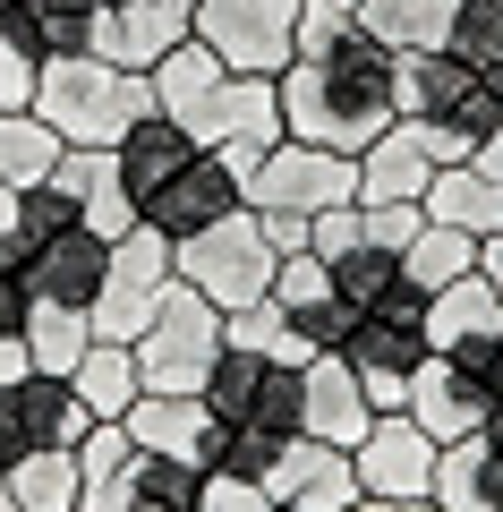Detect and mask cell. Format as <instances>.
Returning a JSON list of instances; mask_svg holds the SVG:
<instances>
[{
  "label": "cell",
  "instance_id": "cell-11",
  "mask_svg": "<svg viewBox=\"0 0 503 512\" xmlns=\"http://www.w3.org/2000/svg\"><path fill=\"white\" fill-rule=\"evenodd\" d=\"M171 239L162 231H128V239H111V265H103V291H94V342H137L145 325H154V308H162V291H171Z\"/></svg>",
  "mask_w": 503,
  "mask_h": 512
},
{
  "label": "cell",
  "instance_id": "cell-12",
  "mask_svg": "<svg viewBox=\"0 0 503 512\" xmlns=\"http://www.w3.org/2000/svg\"><path fill=\"white\" fill-rule=\"evenodd\" d=\"M94 427V410L69 393V376H43L26 367L18 384H0V470L26 453H77Z\"/></svg>",
  "mask_w": 503,
  "mask_h": 512
},
{
  "label": "cell",
  "instance_id": "cell-48",
  "mask_svg": "<svg viewBox=\"0 0 503 512\" xmlns=\"http://www.w3.org/2000/svg\"><path fill=\"white\" fill-rule=\"evenodd\" d=\"M0 512H18V495H9V470H0Z\"/></svg>",
  "mask_w": 503,
  "mask_h": 512
},
{
  "label": "cell",
  "instance_id": "cell-40",
  "mask_svg": "<svg viewBox=\"0 0 503 512\" xmlns=\"http://www.w3.org/2000/svg\"><path fill=\"white\" fill-rule=\"evenodd\" d=\"M239 427H265V436H282V444L299 436V367L273 359V367H265V384H256V410H248Z\"/></svg>",
  "mask_w": 503,
  "mask_h": 512
},
{
  "label": "cell",
  "instance_id": "cell-34",
  "mask_svg": "<svg viewBox=\"0 0 503 512\" xmlns=\"http://www.w3.org/2000/svg\"><path fill=\"white\" fill-rule=\"evenodd\" d=\"M9 495H18V512H77L86 470H77V453H26L9 461Z\"/></svg>",
  "mask_w": 503,
  "mask_h": 512
},
{
  "label": "cell",
  "instance_id": "cell-16",
  "mask_svg": "<svg viewBox=\"0 0 503 512\" xmlns=\"http://www.w3.org/2000/svg\"><path fill=\"white\" fill-rule=\"evenodd\" d=\"M222 214H239V171L222 163V154H197L188 171H171V180L137 205V222H145V231H162L171 248L197 239V231H214Z\"/></svg>",
  "mask_w": 503,
  "mask_h": 512
},
{
  "label": "cell",
  "instance_id": "cell-15",
  "mask_svg": "<svg viewBox=\"0 0 503 512\" xmlns=\"http://www.w3.org/2000/svg\"><path fill=\"white\" fill-rule=\"evenodd\" d=\"M342 359H350V376L367 384V402H376V410H410V384H418V367H427L435 350H427V325H401V316L359 308Z\"/></svg>",
  "mask_w": 503,
  "mask_h": 512
},
{
  "label": "cell",
  "instance_id": "cell-46",
  "mask_svg": "<svg viewBox=\"0 0 503 512\" xmlns=\"http://www.w3.org/2000/svg\"><path fill=\"white\" fill-rule=\"evenodd\" d=\"M26 367H35V359H26V342H0V384H18Z\"/></svg>",
  "mask_w": 503,
  "mask_h": 512
},
{
  "label": "cell",
  "instance_id": "cell-8",
  "mask_svg": "<svg viewBox=\"0 0 503 512\" xmlns=\"http://www.w3.org/2000/svg\"><path fill=\"white\" fill-rule=\"evenodd\" d=\"M273 265H282V248L265 239V222H256L248 205H239V214H222L214 231H197V239H180V248H171V274H180L188 291H205L222 316L273 299Z\"/></svg>",
  "mask_w": 503,
  "mask_h": 512
},
{
  "label": "cell",
  "instance_id": "cell-44",
  "mask_svg": "<svg viewBox=\"0 0 503 512\" xmlns=\"http://www.w3.org/2000/svg\"><path fill=\"white\" fill-rule=\"evenodd\" d=\"M18 197H26V188L0 180V265H9V248H18Z\"/></svg>",
  "mask_w": 503,
  "mask_h": 512
},
{
  "label": "cell",
  "instance_id": "cell-38",
  "mask_svg": "<svg viewBox=\"0 0 503 512\" xmlns=\"http://www.w3.org/2000/svg\"><path fill=\"white\" fill-rule=\"evenodd\" d=\"M444 52H461L478 77L503 69V0H461V18H452V43Z\"/></svg>",
  "mask_w": 503,
  "mask_h": 512
},
{
  "label": "cell",
  "instance_id": "cell-37",
  "mask_svg": "<svg viewBox=\"0 0 503 512\" xmlns=\"http://www.w3.org/2000/svg\"><path fill=\"white\" fill-rule=\"evenodd\" d=\"M231 350H256V359H282V367H307V359H316V350L299 342V325H290L273 299H256V308L231 316Z\"/></svg>",
  "mask_w": 503,
  "mask_h": 512
},
{
  "label": "cell",
  "instance_id": "cell-22",
  "mask_svg": "<svg viewBox=\"0 0 503 512\" xmlns=\"http://www.w3.org/2000/svg\"><path fill=\"white\" fill-rule=\"evenodd\" d=\"M52 188L77 205V222H86V231H103V239H128V231H137V197L120 188L111 146H69V154L52 163Z\"/></svg>",
  "mask_w": 503,
  "mask_h": 512
},
{
  "label": "cell",
  "instance_id": "cell-5",
  "mask_svg": "<svg viewBox=\"0 0 503 512\" xmlns=\"http://www.w3.org/2000/svg\"><path fill=\"white\" fill-rule=\"evenodd\" d=\"M418 231V205H333L307 222V248L324 256V274L342 282L350 308H376L401 282V248Z\"/></svg>",
  "mask_w": 503,
  "mask_h": 512
},
{
  "label": "cell",
  "instance_id": "cell-35",
  "mask_svg": "<svg viewBox=\"0 0 503 512\" xmlns=\"http://www.w3.org/2000/svg\"><path fill=\"white\" fill-rule=\"evenodd\" d=\"M26 18H35V52L43 60H86L94 26H103V0H26Z\"/></svg>",
  "mask_w": 503,
  "mask_h": 512
},
{
  "label": "cell",
  "instance_id": "cell-27",
  "mask_svg": "<svg viewBox=\"0 0 503 512\" xmlns=\"http://www.w3.org/2000/svg\"><path fill=\"white\" fill-rule=\"evenodd\" d=\"M418 214L452 222V231H469V239H495L503 231V180H486L478 163H444L427 180V197H418Z\"/></svg>",
  "mask_w": 503,
  "mask_h": 512
},
{
  "label": "cell",
  "instance_id": "cell-41",
  "mask_svg": "<svg viewBox=\"0 0 503 512\" xmlns=\"http://www.w3.org/2000/svg\"><path fill=\"white\" fill-rule=\"evenodd\" d=\"M35 86H43V60L18 35H0V111H35Z\"/></svg>",
  "mask_w": 503,
  "mask_h": 512
},
{
  "label": "cell",
  "instance_id": "cell-43",
  "mask_svg": "<svg viewBox=\"0 0 503 512\" xmlns=\"http://www.w3.org/2000/svg\"><path fill=\"white\" fill-rule=\"evenodd\" d=\"M26 316H35V291L18 265H0V342H26Z\"/></svg>",
  "mask_w": 503,
  "mask_h": 512
},
{
  "label": "cell",
  "instance_id": "cell-33",
  "mask_svg": "<svg viewBox=\"0 0 503 512\" xmlns=\"http://www.w3.org/2000/svg\"><path fill=\"white\" fill-rule=\"evenodd\" d=\"M86 350H94V316H86V308H52V299H35V316H26V359H35L43 376H69Z\"/></svg>",
  "mask_w": 503,
  "mask_h": 512
},
{
  "label": "cell",
  "instance_id": "cell-29",
  "mask_svg": "<svg viewBox=\"0 0 503 512\" xmlns=\"http://www.w3.org/2000/svg\"><path fill=\"white\" fill-rule=\"evenodd\" d=\"M461 0H359V26L384 52H444Z\"/></svg>",
  "mask_w": 503,
  "mask_h": 512
},
{
  "label": "cell",
  "instance_id": "cell-14",
  "mask_svg": "<svg viewBox=\"0 0 503 512\" xmlns=\"http://www.w3.org/2000/svg\"><path fill=\"white\" fill-rule=\"evenodd\" d=\"M350 163H359V205H418L435 171H444V163H469V154L452 146L444 128H427V120H393L376 146L350 154Z\"/></svg>",
  "mask_w": 503,
  "mask_h": 512
},
{
  "label": "cell",
  "instance_id": "cell-45",
  "mask_svg": "<svg viewBox=\"0 0 503 512\" xmlns=\"http://www.w3.org/2000/svg\"><path fill=\"white\" fill-rule=\"evenodd\" d=\"M478 274L503 291V231H495V239H478Z\"/></svg>",
  "mask_w": 503,
  "mask_h": 512
},
{
  "label": "cell",
  "instance_id": "cell-51",
  "mask_svg": "<svg viewBox=\"0 0 503 512\" xmlns=\"http://www.w3.org/2000/svg\"><path fill=\"white\" fill-rule=\"evenodd\" d=\"M265 512H290V504H265Z\"/></svg>",
  "mask_w": 503,
  "mask_h": 512
},
{
  "label": "cell",
  "instance_id": "cell-32",
  "mask_svg": "<svg viewBox=\"0 0 503 512\" xmlns=\"http://www.w3.org/2000/svg\"><path fill=\"white\" fill-rule=\"evenodd\" d=\"M60 154L69 146H60V128L43 111H0V180L9 188H43Z\"/></svg>",
  "mask_w": 503,
  "mask_h": 512
},
{
  "label": "cell",
  "instance_id": "cell-39",
  "mask_svg": "<svg viewBox=\"0 0 503 512\" xmlns=\"http://www.w3.org/2000/svg\"><path fill=\"white\" fill-rule=\"evenodd\" d=\"M273 453H282V436H265V427H214V453H205V470H222V478H256V487H265Z\"/></svg>",
  "mask_w": 503,
  "mask_h": 512
},
{
  "label": "cell",
  "instance_id": "cell-49",
  "mask_svg": "<svg viewBox=\"0 0 503 512\" xmlns=\"http://www.w3.org/2000/svg\"><path fill=\"white\" fill-rule=\"evenodd\" d=\"M486 444H503V410H495V419H486Z\"/></svg>",
  "mask_w": 503,
  "mask_h": 512
},
{
  "label": "cell",
  "instance_id": "cell-24",
  "mask_svg": "<svg viewBox=\"0 0 503 512\" xmlns=\"http://www.w3.org/2000/svg\"><path fill=\"white\" fill-rule=\"evenodd\" d=\"M120 427H128V444H145V453H171V461H197L205 470L222 419L197 402V393H137V402L120 410Z\"/></svg>",
  "mask_w": 503,
  "mask_h": 512
},
{
  "label": "cell",
  "instance_id": "cell-42",
  "mask_svg": "<svg viewBox=\"0 0 503 512\" xmlns=\"http://www.w3.org/2000/svg\"><path fill=\"white\" fill-rule=\"evenodd\" d=\"M273 495L256 487V478H222V470H205V487H197V512H265Z\"/></svg>",
  "mask_w": 503,
  "mask_h": 512
},
{
  "label": "cell",
  "instance_id": "cell-1",
  "mask_svg": "<svg viewBox=\"0 0 503 512\" xmlns=\"http://www.w3.org/2000/svg\"><path fill=\"white\" fill-rule=\"evenodd\" d=\"M273 94H282V137L333 146V154H367L384 128L401 120L393 111V52H384L367 26H342L333 43L299 52L273 77Z\"/></svg>",
  "mask_w": 503,
  "mask_h": 512
},
{
  "label": "cell",
  "instance_id": "cell-9",
  "mask_svg": "<svg viewBox=\"0 0 503 512\" xmlns=\"http://www.w3.org/2000/svg\"><path fill=\"white\" fill-rule=\"evenodd\" d=\"M222 342H231V316H222L205 291L171 282L162 308H154V325L128 342V350H137V384H145V393H197L205 367L222 359Z\"/></svg>",
  "mask_w": 503,
  "mask_h": 512
},
{
  "label": "cell",
  "instance_id": "cell-3",
  "mask_svg": "<svg viewBox=\"0 0 503 512\" xmlns=\"http://www.w3.org/2000/svg\"><path fill=\"white\" fill-rule=\"evenodd\" d=\"M77 470H86L77 512H197V487H205L197 461H171V453L128 444L120 419H94V427H86Z\"/></svg>",
  "mask_w": 503,
  "mask_h": 512
},
{
  "label": "cell",
  "instance_id": "cell-26",
  "mask_svg": "<svg viewBox=\"0 0 503 512\" xmlns=\"http://www.w3.org/2000/svg\"><path fill=\"white\" fill-rule=\"evenodd\" d=\"M197 137H188V128L180 120H162V111H145V120L137 128H128V137H120V146H111V163H120V188H128V197H154V188L162 180H171V171H188V163H197Z\"/></svg>",
  "mask_w": 503,
  "mask_h": 512
},
{
  "label": "cell",
  "instance_id": "cell-52",
  "mask_svg": "<svg viewBox=\"0 0 503 512\" xmlns=\"http://www.w3.org/2000/svg\"><path fill=\"white\" fill-rule=\"evenodd\" d=\"M0 9H9V0H0Z\"/></svg>",
  "mask_w": 503,
  "mask_h": 512
},
{
  "label": "cell",
  "instance_id": "cell-18",
  "mask_svg": "<svg viewBox=\"0 0 503 512\" xmlns=\"http://www.w3.org/2000/svg\"><path fill=\"white\" fill-rule=\"evenodd\" d=\"M265 495L290 512H350L359 504V461L342 444H316V436H290L265 470Z\"/></svg>",
  "mask_w": 503,
  "mask_h": 512
},
{
  "label": "cell",
  "instance_id": "cell-13",
  "mask_svg": "<svg viewBox=\"0 0 503 512\" xmlns=\"http://www.w3.org/2000/svg\"><path fill=\"white\" fill-rule=\"evenodd\" d=\"M435 453H444V444H435L410 410H376V427L350 444L359 495H376V504H435Z\"/></svg>",
  "mask_w": 503,
  "mask_h": 512
},
{
  "label": "cell",
  "instance_id": "cell-31",
  "mask_svg": "<svg viewBox=\"0 0 503 512\" xmlns=\"http://www.w3.org/2000/svg\"><path fill=\"white\" fill-rule=\"evenodd\" d=\"M69 393L94 410V419H120V410L145 393V384H137V350H128V342H94L86 359L69 367Z\"/></svg>",
  "mask_w": 503,
  "mask_h": 512
},
{
  "label": "cell",
  "instance_id": "cell-20",
  "mask_svg": "<svg viewBox=\"0 0 503 512\" xmlns=\"http://www.w3.org/2000/svg\"><path fill=\"white\" fill-rule=\"evenodd\" d=\"M495 393H486L469 367H452V359H427L418 367V384H410V419L427 427L435 444H461V436H486V419H495Z\"/></svg>",
  "mask_w": 503,
  "mask_h": 512
},
{
  "label": "cell",
  "instance_id": "cell-7",
  "mask_svg": "<svg viewBox=\"0 0 503 512\" xmlns=\"http://www.w3.org/2000/svg\"><path fill=\"white\" fill-rule=\"evenodd\" d=\"M239 205L265 222H316L333 205H359V163L333 146H299V137H273L256 154V171L239 180Z\"/></svg>",
  "mask_w": 503,
  "mask_h": 512
},
{
  "label": "cell",
  "instance_id": "cell-47",
  "mask_svg": "<svg viewBox=\"0 0 503 512\" xmlns=\"http://www.w3.org/2000/svg\"><path fill=\"white\" fill-rule=\"evenodd\" d=\"M350 512H435V504H376V495H359Z\"/></svg>",
  "mask_w": 503,
  "mask_h": 512
},
{
  "label": "cell",
  "instance_id": "cell-4",
  "mask_svg": "<svg viewBox=\"0 0 503 512\" xmlns=\"http://www.w3.org/2000/svg\"><path fill=\"white\" fill-rule=\"evenodd\" d=\"M35 111L60 128V146H120L128 128L154 111V86L137 69H111V60H43Z\"/></svg>",
  "mask_w": 503,
  "mask_h": 512
},
{
  "label": "cell",
  "instance_id": "cell-36",
  "mask_svg": "<svg viewBox=\"0 0 503 512\" xmlns=\"http://www.w3.org/2000/svg\"><path fill=\"white\" fill-rule=\"evenodd\" d=\"M265 367H273V359H256V350H231V342H222V359L205 367V384H197V402L214 410L222 427H239V419L256 410V384H265Z\"/></svg>",
  "mask_w": 503,
  "mask_h": 512
},
{
  "label": "cell",
  "instance_id": "cell-2",
  "mask_svg": "<svg viewBox=\"0 0 503 512\" xmlns=\"http://www.w3.org/2000/svg\"><path fill=\"white\" fill-rule=\"evenodd\" d=\"M145 86H154V111H162V120H180L205 154H222V163L239 171V180H248L256 154L282 137V94H273V77L222 69L197 35H188L180 52H162L154 69H145Z\"/></svg>",
  "mask_w": 503,
  "mask_h": 512
},
{
  "label": "cell",
  "instance_id": "cell-21",
  "mask_svg": "<svg viewBox=\"0 0 503 512\" xmlns=\"http://www.w3.org/2000/svg\"><path fill=\"white\" fill-rule=\"evenodd\" d=\"M103 265H111V239L77 222V231L43 239V248L26 256L18 274H26V291L52 299V308H94V291H103Z\"/></svg>",
  "mask_w": 503,
  "mask_h": 512
},
{
  "label": "cell",
  "instance_id": "cell-28",
  "mask_svg": "<svg viewBox=\"0 0 503 512\" xmlns=\"http://www.w3.org/2000/svg\"><path fill=\"white\" fill-rule=\"evenodd\" d=\"M435 512H503V444L461 436L435 453Z\"/></svg>",
  "mask_w": 503,
  "mask_h": 512
},
{
  "label": "cell",
  "instance_id": "cell-19",
  "mask_svg": "<svg viewBox=\"0 0 503 512\" xmlns=\"http://www.w3.org/2000/svg\"><path fill=\"white\" fill-rule=\"evenodd\" d=\"M367 427H376V402H367V384L350 376L342 350H316V359L299 367V436L342 444V453H350Z\"/></svg>",
  "mask_w": 503,
  "mask_h": 512
},
{
  "label": "cell",
  "instance_id": "cell-6",
  "mask_svg": "<svg viewBox=\"0 0 503 512\" xmlns=\"http://www.w3.org/2000/svg\"><path fill=\"white\" fill-rule=\"evenodd\" d=\"M393 111L401 120L444 128L461 154H478L486 137L503 128V103L461 52H393Z\"/></svg>",
  "mask_w": 503,
  "mask_h": 512
},
{
  "label": "cell",
  "instance_id": "cell-17",
  "mask_svg": "<svg viewBox=\"0 0 503 512\" xmlns=\"http://www.w3.org/2000/svg\"><path fill=\"white\" fill-rule=\"evenodd\" d=\"M273 308L299 325L307 350H342L350 325H359V308L342 299V282L324 274V256H316V248H290L282 265H273Z\"/></svg>",
  "mask_w": 503,
  "mask_h": 512
},
{
  "label": "cell",
  "instance_id": "cell-50",
  "mask_svg": "<svg viewBox=\"0 0 503 512\" xmlns=\"http://www.w3.org/2000/svg\"><path fill=\"white\" fill-rule=\"evenodd\" d=\"M103 9H111V0H103ZM154 9H197V0H154Z\"/></svg>",
  "mask_w": 503,
  "mask_h": 512
},
{
  "label": "cell",
  "instance_id": "cell-23",
  "mask_svg": "<svg viewBox=\"0 0 503 512\" xmlns=\"http://www.w3.org/2000/svg\"><path fill=\"white\" fill-rule=\"evenodd\" d=\"M188 18L197 9H154V0H111L103 26H94V60H111V69H154L162 52H180L188 43Z\"/></svg>",
  "mask_w": 503,
  "mask_h": 512
},
{
  "label": "cell",
  "instance_id": "cell-10",
  "mask_svg": "<svg viewBox=\"0 0 503 512\" xmlns=\"http://www.w3.org/2000/svg\"><path fill=\"white\" fill-rule=\"evenodd\" d=\"M188 35L239 77H282L299 60V0H197Z\"/></svg>",
  "mask_w": 503,
  "mask_h": 512
},
{
  "label": "cell",
  "instance_id": "cell-30",
  "mask_svg": "<svg viewBox=\"0 0 503 512\" xmlns=\"http://www.w3.org/2000/svg\"><path fill=\"white\" fill-rule=\"evenodd\" d=\"M461 274H478V239L452 231V222H427V214H418L410 248H401V282H418V291L435 299L444 282H461Z\"/></svg>",
  "mask_w": 503,
  "mask_h": 512
},
{
  "label": "cell",
  "instance_id": "cell-25",
  "mask_svg": "<svg viewBox=\"0 0 503 512\" xmlns=\"http://www.w3.org/2000/svg\"><path fill=\"white\" fill-rule=\"evenodd\" d=\"M478 342H503V291L486 274H461L427 299V350L452 359V350H478Z\"/></svg>",
  "mask_w": 503,
  "mask_h": 512
}]
</instances>
